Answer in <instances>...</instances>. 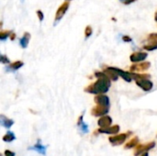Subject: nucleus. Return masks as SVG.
Listing matches in <instances>:
<instances>
[{"label":"nucleus","instance_id":"f257e3e1","mask_svg":"<svg viewBox=\"0 0 157 156\" xmlns=\"http://www.w3.org/2000/svg\"><path fill=\"white\" fill-rule=\"evenodd\" d=\"M131 134V132H128V133H121V134H115V135H112L109 138V142L111 143V145L113 146H119V145H121L123 144L126 140L128 139L129 135Z\"/></svg>","mask_w":157,"mask_h":156},{"label":"nucleus","instance_id":"f03ea898","mask_svg":"<svg viewBox=\"0 0 157 156\" xmlns=\"http://www.w3.org/2000/svg\"><path fill=\"white\" fill-rule=\"evenodd\" d=\"M155 142H151V143H144V144H138L135 148H134V153L133 155L139 156L143 154L144 153H146L150 150H152L153 148H155Z\"/></svg>","mask_w":157,"mask_h":156},{"label":"nucleus","instance_id":"7ed1b4c3","mask_svg":"<svg viewBox=\"0 0 157 156\" xmlns=\"http://www.w3.org/2000/svg\"><path fill=\"white\" fill-rule=\"evenodd\" d=\"M98 131L99 133H103V134H110V135H115L117 133H119L120 131V127L118 125L115 126H109L107 128H100L99 130H98Z\"/></svg>","mask_w":157,"mask_h":156},{"label":"nucleus","instance_id":"20e7f679","mask_svg":"<svg viewBox=\"0 0 157 156\" xmlns=\"http://www.w3.org/2000/svg\"><path fill=\"white\" fill-rule=\"evenodd\" d=\"M28 149H29V150L35 151V152H37V153L42 154V155H45V154H46V149H47V147L44 146V145H42V144L40 143V141L39 140V141H38V143H36L34 146L29 147Z\"/></svg>","mask_w":157,"mask_h":156},{"label":"nucleus","instance_id":"39448f33","mask_svg":"<svg viewBox=\"0 0 157 156\" xmlns=\"http://www.w3.org/2000/svg\"><path fill=\"white\" fill-rule=\"evenodd\" d=\"M30 40V34L29 32H25L23 34V36L20 38L19 40V44H20V47L23 48V49H26L29 45V42Z\"/></svg>","mask_w":157,"mask_h":156},{"label":"nucleus","instance_id":"423d86ee","mask_svg":"<svg viewBox=\"0 0 157 156\" xmlns=\"http://www.w3.org/2000/svg\"><path fill=\"white\" fill-rule=\"evenodd\" d=\"M13 124H14V121L12 120L6 118L4 115H0V125H2L3 127L6 129H10Z\"/></svg>","mask_w":157,"mask_h":156},{"label":"nucleus","instance_id":"0eeeda50","mask_svg":"<svg viewBox=\"0 0 157 156\" xmlns=\"http://www.w3.org/2000/svg\"><path fill=\"white\" fill-rule=\"evenodd\" d=\"M23 65H24L23 62H21V61H17V62H15V63H11L10 65H8V66L6 67V71L15 72V71H17V70L20 69Z\"/></svg>","mask_w":157,"mask_h":156},{"label":"nucleus","instance_id":"6e6552de","mask_svg":"<svg viewBox=\"0 0 157 156\" xmlns=\"http://www.w3.org/2000/svg\"><path fill=\"white\" fill-rule=\"evenodd\" d=\"M112 120L109 117L106 116V117H103L101 118L99 120H98V125L100 128H107V127H109L110 124H111Z\"/></svg>","mask_w":157,"mask_h":156},{"label":"nucleus","instance_id":"1a4fd4ad","mask_svg":"<svg viewBox=\"0 0 157 156\" xmlns=\"http://www.w3.org/2000/svg\"><path fill=\"white\" fill-rule=\"evenodd\" d=\"M138 144H139V139H138V137H133L131 141H129V142L124 145V149H126V150L133 149V148H135Z\"/></svg>","mask_w":157,"mask_h":156},{"label":"nucleus","instance_id":"9d476101","mask_svg":"<svg viewBox=\"0 0 157 156\" xmlns=\"http://www.w3.org/2000/svg\"><path fill=\"white\" fill-rule=\"evenodd\" d=\"M67 7H68V5H67V4H63V5L58 9V11H57V13H56V17H55V24H56L57 21H59V20L63 17V14L65 13Z\"/></svg>","mask_w":157,"mask_h":156},{"label":"nucleus","instance_id":"9b49d317","mask_svg":"<svg viewBox=\"0 0 157 156\" xmlns=\"http://www.w3.org/2000/svg\"><path fill=\"white\" fill-rule=\"evenodd\" d=\"M78 126L80 128V131L83 132V133H87L88 132V126L83 121V116H81L78 120Z\"/></svg>","mask_w":157,"mask_h":156},{"label":"nucleus","instance_id":"f8f14e48","mask_svg":"<svg viewBox=\"0 0 157 156\" xmlns=\"http://www.w3.org/2000/svg\"><path fill=\"white\" fill-rule=\"evenodd\" d=\"M14 140H16V135L12 131H7L3 137V141L5 143H12Z\"/></svg>","mask_w":157,"mask_h":156},{"label":"nucleus","instance_id":"ddd939ff","mask_svg":"<svg viewBox=\"0 0 157 156\" xmlns=\"http://www.w3.org/2000/svg\"><path fill=\"white\" fill-rule=\"evenodd\" d=\"M12 34V31L10 30H2L0 31V40H6L7 38L10 37Z\"/></svg>","mask_w":157,"mask_h":156},{"label":"nucleus","instance_id":"4468645a","mask_svg":"<svg viewBox=\"0 0 157 156\" xmlns=\"http://www.w3.org/2000/svg\"><path fill=\"white\" fill-rule=\"evenodd\" d=\"M0 63H5V64H8V63H10V60L6 55L0 53Z\"/></svg>","mask_w":157,"mask_h":156},{"label":"nucleus","instance_id":"2eb2a0df","mask_svg":"<svg viewBox=\"0 0 157 156\" xmlns=\"http://www.w3.org/2000/svg\"><path fill=\"white\" fill-rule=\"evenodd\" d=\"M37 15H38V17H39V20L41 22L42 20H43V18H44V15H43V13L40 11V10H38L37 11Z\"/></svg>","mask_w":157,"mask_h":156},{"label":"nucleus","instance_id":"dca6fc26","mask_svg":"<svg viewBox=\"0 0 157 156\" xmlns=\"http://www.w3.org/2000/svg\"><path fill=\"white\" fill-rule=\"evenodd\" d=\"M5 155L6 156H15V153L9 151V150H6L5 151Z\"/></svg>","mask_w":157,"mask_h":156},{"label":"nucleus","instance_id":"f3484780","mask_svg":"<svg viewBox=\"0 0 157 156\" xmlns=\"http://www.w3.org/2000/svg\"><path fill=\"white\" fill-rule=\"evenodd\" d=\"M139 156H149V154H148V152H146V153H144L143 154H141V155Z\"/></svg>","mask_w":157,"mask_h":156},{"label":"nucleus","instance_id":"a211bd4d","mask_svg":"<svg viewBox=\"0 0 157 156\" xmlns=\"http://www.w3.org/2000/svg\"><path fill=\"white\" fill-rule=\"evenodd\" d=\"M1 27H2V22H0V29H1Z\"/></svg>","mask_w":157,"mask_h":156},{"label":"nucleus","instance_id":"6ab92c4d","mask_svg":"<svg viewBox=\"0 0 157 156\" xmlns=\"http://www.w3.org/2000/svg\"><path fill=\"white\" fill-rule=\"evenodd\" d=\"M21 2H24V0H21Z\"/></svg>","mask_w":157,"mask_h":156},{"label":"nucleus","instance_id":"aec40b11","mask_svg":"<svg viewBox=\"0 0 157 156\" xmlns=\"http://www.w3.org/2000/svg\"><path fill=\"white\" fill-rule=\"evenodd\" d=\"M0 156H2V154H0Z\"/></svg>","mask_w":157,"mask_h":156}]
</instances>
